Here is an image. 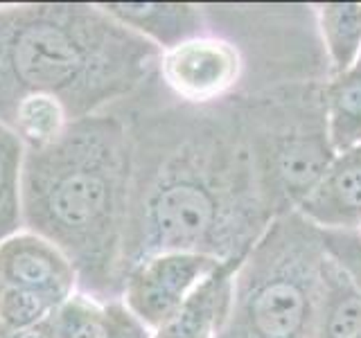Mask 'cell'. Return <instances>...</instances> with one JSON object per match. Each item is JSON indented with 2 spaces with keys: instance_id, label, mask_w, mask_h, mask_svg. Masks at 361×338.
Wrapping results in <instances>:
<instances>
[{
  "instance_id": "obj_3",
  "label": "cell",
  "mask_w": 361,
  "mask_h": 338,
  "mask_svg": "<svg viewBox=\"0 0 361 338\" xmlns=\"http://www.w3.org/2000/svg\"><path fill=\"white\" fill-rule=\"evenodd\" d=\"M217 266L219 257L203 253L152 255L133 266L124 277L122 302L154 334Z\"/></svg>"
},
{
  "instance_id": "obj_4",
  "label": "cell",
  "mask_w": 361,
  "mask_h": 338,
  "mask_svg": "<svg viewBox=\"0 0 361 338\" xmlns=\"http://www.w3.org/2000/svg\"><path fill=\"white\" fill-rule=\"evenodd\" d=\"M0 287L37 291L63 302L77 293V270L54 244L25 230L0 242Z\"/></svg>"
},
{
  "instance_id": "obj_2",
  "label": "cell",
  "mask_w": 361,
  "mask_h": 338,
  "mask_svg": "<svg viewBox=\"0 0 361 338\" xmlns=\"http://www.w3.org/2000/svg\"><path fill=\"white\" fill-rule=\"evenodd\" d=\"M158 56L99 3L0 7V122L32 95L56 99L68 122L95 115L131 95Z\"/></svg>"
},
{
  "instance_id": "obj_21",
  "label": "cell",
  "mask_w": 361,
  "mask_h": 338,
  "mask_svg": "<svg viewBox=\"0 0 361 338\" xmlns=\"http://www.w3.org/2000/svg\"><path fill=\"white\" fill-rule=\"evenodd\" d=\"M357 65H361V56H359V61H357Z\"/></svg>"
},
{
  "instance_id": "obj_16",
  "label": "cell",
  "mask_w": 361,
  "mask_h": 338,
  "mask_svg": "<svg viewBox=\"0 0 361 338\" xmlns=\"http://www.w3.org/2000/svg\"><path fill=\"white\" fill-rule=\"evenodd\" d=\"M59 304V300L45 296V293L0 287V325L11 332L30 330V327L50 320Z\"/></svg>"
},
{
  "instance_id": "obj_14",
  "label": "cell",
  "mask_w": 361,
  "mask_h": 338,
  "mask_svg": "<svg viewBox=\"0 0 361 338\" xmlns=\"http://www.w3.org/2000/svg\"><path fill=\"white\" fill-rule=\"evenodd\" d=\"M7 127L14 131L25 149H39L59 138L68 127V115L63 106L52 97L32 95L25 97L11 113Z\"/></svg>"
},
{
  "instance_id": "obj_13",
  "label": "cell",
  "mask_w": 361,
  "mask_h": 338,
  "mask_svg": "<svg viewBox=\"0 0 361 338\" xmlns=\"http://www.w3.org/2000/svg\"><path fill=\"white\" fill-rule=\"evenodd\" d=\"M321 27L327 52L338 75L350 73L361 56V5L332 3L321 7Z\"/></svg>"
},
{
  "instance_id": "obj_15",
  "label": "cell",
  "mask_w": 361,
  "mask_h": 338,
  "mask_svg": "<svg viewBox=\"0 0 361 338\" xmlns=\"http://www.w3.org/2000/svg\"><path fill=\"white\" fill-rule=\"evenodd\" d=\"M332 158L325 151V146L316 140H296L289 142L280 154V174L287 180V185L307 189V194L314 185L325 176L330 169Z\"/></svg>"
},
{
  "instance_id": "obj_10",
  "label": "cell",
  "mask_w": 361,
  "mask_h": 338,
  "mask_svg": "<svg viewBox=\"0 0 361 338\" xmlns=\"http://www.w3.org/2000/svg\"><path fill=\"white\" fill-rule=\"evenodd\" d=\"M129 309L122 300L99 302L73 293L50 315L54 338H113Z\"/></svg>"
},
{
  "instance_id": "obj_18",
  "label": "cell",
  "mask_w": 361,
  "mask_h": 338,
  "mask_svg": "<svg viewBox=\"0 0 361 338\" xmlns=\"http://www.w3.org/2000/svg\"><path fill=\"white\" fill-rule=\"evenodd\" d=\"M327 246L343 259L341 264H345L348 273L355 277V282L361 289V246L357 239H350L345 234H327Z\"/></svg>"
},
{
  "instance_id": "obj_19",
  "label": "cell",
  "mask_w": 361,
  "mask_h": 338,
  "mask_svg": "<svg viewBox=\"0 0 361 338\" xmlns=\"http://www.w3.org/2000/svg\"><path fill=\"white\" fill-rule=\"evenodd\" d=\"M113 338H152V332L147 330V327L129 311L127 315H124L120 330H118V334L113 336Z\"/></svg>"
},
{
  "instance_id": "obj_6",
  "label": "cell",
  "mask_w": 361,
  "mask_h": 338,
  "mask_svg": "<svg viewBox=\"0 0 361 338\" xmlns=\"http://www.w3.org/2000/svg\"><path fill=\"white\" fill-rule=\"evenodd\" d=\"M111 18L122 23L156 48L174 50L199 34L201 16L192 5L178 3H99Z\"/></svg>"
},
{
  "instance_id": "obj_20",
  "label": "cell",
  "mask_w": 361,
  "mask_h": 338,
  "mask_svg": "<svg viewBox=\"0 0 361 338\" xmlns=\"http://www.w3.org/2000/svg\"><path fill=\"white\" fill-rule=\"evenodd\" d=\"M0 338H14V332L7 330V327L0 325Z\"/></svg>"
},
{
  "instance_id": "obj_11",
  "label": "cell",
  "mask_w": 361,
  "mask_h": 338,
  "mask_svg": "<svg viewBox=\"0 0 361 338\" xmlns=\"http://www.w3.org/2000/svg\"><path fill=\"white\" fill-rule=\"evenodd\" d=\"M330 144L334 151H353L361 142V65L341 75L330 88Z\"/></svg>"
},
{
  "instance_id": "obj_12",
  "label": "cell",
  "mask_w": 361,
  "mask_h": 338,
  "mask_svg": "<svg viewBox=\"0 0 361 338\" xmlns=\"http://www.w3.org/2000/svg\"><path fill=\"white\" fill-rule=\"evenodd\" d=\"M23 163H25V144L7 124L0 122V242L23 228Z\"/></svg>"
},
{
  "instance_id": "obj_17",
  "label": "cell",
  "mask_w": 361,
  "mask_h": 338,
  "mask_svg": "<svg viewBox=\"0 0 361 338\" xmlns=\"http://www.w3.org/2000/svg\"><path fill=\"white\" fill-rule=\"evenodd\" d=\"M325 338H361V293L338 296L325 320Z\"/></svg>"
},
{
  "instance_id": "obj_7",
  "label": "cell",
  "mask_w": 361,
  "mask_h": 338,
  "mask_svg": "<svg viewBox=\"0 0 361 338\" xmlns=\"http://www.w3.org/2000/svg\"><path fill=\"white\" fill-rule=\"evenodd\" d=\"M233 56L219 43L192 39L163 56V75L180 95L203 97L231 79Z\"/></svg>"
},
{
  "instance_id": "obj_8",
  "label": "cell",
  "mask_w": 361,
  "mask_h": 338,
  "mask_svg": "<svg viewBox=\"0 0 361 338\" xmlns=\"http://www.w3.org/2000/svg\"><path fill=\"white\" fill-rule=\"evenodd\" d=\"M307 320V296L298 282L276 277L246 302V327L255 338H293Z\"/></svg>"
},
{
  "instance_id": "obj_9",
  "label": "cell",
  "mask_w": 361,
  "mask_h": 338,
  "mask_svg": "<svg viewBox=\"0 0 361 338\" xmlns=\"http://www.w3.org/2000/svg\"><path fill=\"white\" fill-rule=\"evenodd\" d=\"M310 217L343 225L361 217V149L345 151L302 201Z\"/></svg>"
},
{
  "instance_id": "obj_5",
  "label": "cell",
  "mask_w": 361,
  "mask_h": 338,
  "mask_svg": "<svg viewBox=\"0 0 361 338\" xmlns=\"http://www.w3.org/2000/svg\"><path fill=\"white\" fill-rule=\"evenodd\" d=\"M237 264L240 257L219 262V266L195 287L172 318L152 334V338H214L228 313L231 277Z\"/></svg>"
},
{
  "instance_id": "obj_1",
  "label": "cell",
  "mask_w": 361,
  "mask_h": 338,
  "mask_svg": "<svg viewBox=\"0 0 361 338\" xmlns=\"http://www.w3.org/2000/svg\"><path fill=\"white\" fill-rule=\"evenodd\" d=\"M131 196V133L118 115L68 122L59 138L25 149L23 225L54 244L77 270V293L122 300Z\"/></svg>"
}]
</instances>
